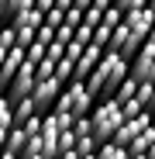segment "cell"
<instances>
[{"label": "cell", "instance_id": "1", "mask_svg": "<svg viewBox=\"0 0 155 159\" xmlns=\"http://www.w3.org/2000/svg\"><path fill=\"white\" fill-rule=\"evenodd\" d=\"M124 76H127V59L117 56V52H103L100 62L93 66V73L83 80V83H86V90H90L97 100H103V97H110V93L117 90V83H121Z\"/></svg>", "mask_w": 155, "mask_h": 159}, {"label": "cell", "instance_id": "2", "mask_svg": "<svg viewBox=\"0 0 155 159\" xmlns=\"http://www.w3.org/2000/svg\"><path fill=\"white\" fill-rule=\"evenodd\" d=\"M121 121H124V114H121V104L114 97H103L100 104H93V111H90V128H93L97 142H110Z\"/></svg>", "mask_w": 155, "mask_h": 159}, {"label": "cell", "instance_id": "3", "mask_svg": "<svg viewBox=\"0 0 155 159\" xmlns=\"http://www.w3.org/2000/svg\"><path fill=\"white\" fill-rule=\"evenodd\" d=\"M127 76L131 80H155V42H141V48L131 56V62H127Z\"/></svg>", "mask_w": 155, "mask_h": 159}, {"label": "cell", "instance_id": "4", "mask_svg": "<svg viewBox=\"0 0 155 159\" xmlns=\"http://www.w3.org/2000/svg\"><path fill=\"white\" fill-rule=\"evenodd\" d=\"M62 87L66 83H59L55 76H45V80H35V87H31V100H35V111L38 114H48L52 111V104H55V97L62 93Z\"/></svg>", "mask_w": 155, "mask_h": 159}, {"label": "cell", "instance_id": "5", "mask_svg": "<svg viewBox=\"0 0 155 159\" xmlns=\"http://www.w3.org/2000/svg\"><path fill=\"white\" fill-rule=\"evenodd\" d=\"M31 87H35V66H31V62H21L17 73H14V80L7 83V90H4V97L14 104V100H21V97H28Z\"/></svg>", "mask_w": 155, "mask_h": 159}, {"label": "cell", "instance_id": "6", "mask_svg": "<svg viewBox=\"0 0 155 159\" xmlns=\"http://www.w3.org/2000/svg\"><path fill=\"white\" fill-rule=\"evenodd\" d=\"M148 125H155V121H152V111H141V114H135V118H124V121L117 125V131H114L110 142H117V145L127 149V145H131V139L138 135V131H145Z\"/></svg>", "mask_w": 155, "mask_h": 159}, {"label": "cell", "instance_id": "7", "mask_svg": "<svg viewBox=\"0 0 155 159\" xmlns=\"http://www.w3.org/2000/svg\"><path fill=\"white\" fill-rule=\"evenodd\" d=\"M66 90H69V97H72V114H76V118L93 111L97 97L86 90V83H83V80H69V83H66Z\"/></svg>", "mask_w": 155, "mask_h": 159}, {"label": "cell", "instance_id": "8", "mask_svg": "<svg viewBox=\"0 0 155 159\" xmlns=\"http://www.w3.org/2000/svg\"><path fill=\"white\" fill-rule=\"evenodd\" d=\"M100 56H103V48L86 45V48L80 52V59H76V66H72V80H86V76L93 73V66L100 62Z\"/></svg>", "mask_w": 155, "mask_h": 159}, {"label": "cell", "instance_id": "9", "mask_svg": "<svg viewBox=\"0 0 155 159\" xmlns=\"http://www.w3.org/2000/svg\"><path fill=\"white\" fill-rule=\"evenodd\" d=\"M31 114H38L31 97H21V100H14V104H11V125H24Z\"/></svg>", "mask_w": 155, "mask_h": 159}, {"label": "cell", "instance_id": "10", "mask_svg": "<svg viewBox=\"0 0 155 159\" xmlns=\"http://www.w3.org/2000/svg\"><path fill=\"white\" fill-rule=\"evenodd\" d=\"M155 142V125H148L145 131H138V135L131 139V145H127V156H135V152H148Z\"/></svg>", "mask_w": 155, "mask_h": 159}, {"label": "cell", "instance_id": "11", "mask_svg": "<svg viewBox=\"0 0 155 159\" xmlns=\"http://www.w3.org/2000/svg\"><path fill=\"white\" fill-rule=\"evenodd\" d=\"M41 21H45V14L38 7H28V11H21V14L11 17V24H17V28H38Z\"/></svg>", "mask_w": 155, "mask_h": 159}, {"label": "cell", "instance_id": "12", "mask_svg": "<svg viewBox=\"0 0 155 159\" xmlns=\"http://www.w3.org/2000/svg\"><path fill=\"white\" fill-rule=\"evenodd\" d=\"M24 142H28V135L21 131V125H11V128H7V142H4V149H7V152H17V156H21Z\"/></svg>", "mask_w": 155, "mask_h": 159}, {"label": "cell", "instance_id": "13", "mask_svg": "<svg viewBox=\"0 0 155 159\" xmlns=\"http://www.w3.org/2000/svg\"><path fill=\"white\" fill-rule=\"evenodd\" d=\"M28 7H35V0H4V4H0V21H11L14 14L28 11Z\"/></svg>", "mask_w": 155, "mask_h": 159}, {"label": "cell", "instance_id": "14", "mask_svg": "<svg viewBox=\"0 0 155 159\" xmlns=\"http://www.w3.org/2000/svg\"><path fill=\"white\" fill-rule=\"evenodd\" d=\"M97 159H127V149L117 142H100L97 145Z\"/></svg>", "mask_w": 155, "mask_h": 159}, {"label": "cell", "instance_id": "15", "mask_svg": "<svg viewBox=\"0 0 155 159\" xmlns=\"http://www.w3.org/2000/svg\"><path fill=\"white\" fill-rule=\"evenodd\" d=\"M135 90H138V80H131V76H124L121 83H117V90H114L110 97H114V100L121 104V100H127V97H135Z\"/></svg>", "mask_w": 155, "mask_h": 159}, {"label": "cell", "instance_id": "16", "mask_svg": "<svg viewBox=\"0 0 155 159\" xmlns=\"http://www.w3.org/2000/svg\"><path fill=\"white\" fill-rule=\"evenodd\" d=\"M52 76H55L59 83H69V80H72V59H66V56H62V59L55 62V69H52Z\"/></svg>", "mask_w": 155, "mask_h": 159}, {"label": "cell", "instance_id": "17", "mask_svg": "<svg viewBox=\"0 0 155 159\" xmlns=\"http://www.w3.org/2000/svg\"><path fill=\"white\" fill-rule=\"evenodd\" d=\"M45 48H48V45H41V42H31L28 48H24V62H31V66H38V62L45 59Z\"/></svg>", "mask_w": 155, "mask_h": 159}, {"label": "cell", "instance_id": "18", "mask_svg": "<svg viewBox=\"0 0 155 159\" xmlns=\"http://www.w3.org/2000/svg\"><path fill=\"white\" fill-rule=\"evenodd\" d=\"M97 145H100V142H97L93 135H80L72 149H76V156H90V152H97Z\"/></svg>", "mask_w": 155, "mask_h": 159}, {"label": "cell", "instance_id": "19", "mask_svg": "<svg viewBox=\"0 0 155 159\" xmlns=\"http://www.w3.org/2000/svg\"><path fill=\"white\" fill-rule=\"evenodd\" d=\"M110 31H114V28H107V24H97V28H93V42H90V45H97V48H107Z\"/></svg>", "mask_w": 155, "mask_h": 159}, {"label": "cell", "instance_id": "20", "mask_svg": "<svg viewBox=\"0 0 155 159\" xmlns=\"http://www.w3.org/2000/svg\"><path fill=\"white\" fill-rule=\"evenodd\" d=\"M121 21H124V11H117L114 4L103 11V17H100V24H107V28H114V24H121Z\"/></svg>", "mask_w": 155, "mask_h": 159}, {"label": "cell", "instance_id": "21", "mask_svg": "<svg viewBox=\"0 0 155 159\" xmlns=\"http://www.w3.org/2000/svg\"><path fill=\"white\" fill-rule=\"evenodd\" d=\"M72 42H80V45H90V42H93V28H90V24H76V31H72Z\"/></svg>", "mask_w": 155, "mask_h": 159}, {"label": "cell", "instance_id": "22", "mask_svg": "<svg viewBox=\"0 0 155 159\" xmlns=\"http://www.w3.org/2000/svg\"><path fill=\"white\" fill-rule=\"evenodd\" d=\"M21 131H24L28 139H31V135H41V114H31L28 121L21 125Z\"/></svg>", "mask_w": 155, "mask_h": 159}, {"label": "cell", "instance_id": "23", "mask_svg": "<svg viewBox=\"0 0 155 159\" xmlns=\"http://www.w3.org/2000/svg\"><path fill=\"white\" fill-rule=\"evenodd\" d=\"M100 17H103V11H97V7L90 4V7H83V21H80V24H90V28H97Z\"/></svg>", "mask_w": 155, "mask_h": 159}, {"label": "cell", "instance_id": "24", "mask_svg": "<svg viewBox=\"0 0 155 159\" xmlns=\"http://www.w3.org/2000/svg\"><path fill=\"white\" fill-rule=\"evenodd\" d=\"M14 45H17V42H14V28H11V24H4V28H0V48L11 52Z\"/></svg>", "mask_w": 155, "mask_h": 159}, {"label": "cell", "instance_id": "25", "mask_svg": "<svg viewBox=\"0 0 155 159\" xmlns=\"http://www.w3.org/2000/svg\"><path fill=\"white\" fill-rule=\"evenodd\" d=\"M72 31H76V28H69V24H59V28H55V38H52V42L69 45V42H72Z\"/></svg>", "mask_w": 155, "mask_h": 159}, {"label": "cell", "instance_id": "26", "mask_svg": "<svg viewBox=\"0 0 155 159\" xmlns=\"http://www.w3.org/2000/svg\"><path fill=\"white\" fill-rule=\"evenodd\" d=\"M0 128H11V100L0 93Z\"/></svg>", "mask_w": 155, "mask_h": 159}, {"label": "cell", "instance_id": "27", "mask_svg": "<svg viewBox=\"0 0 155 159\" xmlns=\"http://www.w3.org/2000/svg\"><path fill=\"white\" fill-rule=\"evenodd\" d=\"M45 24H48V28H59V24H62V11H59V7L45 11Z\"/></svg>", "mask_w": 155, "mask_h": 159}, {"label": "cell", "instance_id": "28", "mask_svg": "<svg viewBox=\"0 0 155 159\" xmlns=\"http://www.w3.org/2000/svg\"><path fill=\"white\" fill-rule=\"evenodd\" d=\"M76 145V135L72 131H59V152H66V149H72Z\"/></svg>", "mask_w": 155, "mask_h": 159}, {"label": "cell", "instance_id": "29", "mask_svg": "<svg viewBox=\"0 0 155 159\" xmlns=\"http://www.w3.org/2000/svg\"><path fill=\"white\" fill-rule=\"evenodd\" d=\"M90 4H93V7H97V11H107V7H110V4H114V0H90Z\"/></svg>", "mask_w": 155, "mask_h": 159}, {"label": "cell", "instance_id": "30", "mask_svg": "<svg viewBox=\"0 0 155 159\" xmlns=\"http://www.w3.org/2000/svg\"><path fill=\"white\" fill-rule=\"evenodd\" d=\"M55 7H59V11H62V14H66V11H69V7H72V0H55Z\"/></svg>", "mask_w": 155, "mask_h": 159}, {"label": "cell", "instance_id": "31", "mask_svg": "<svg viewBox=\"0 0 155 159\" xmlns=\"http://www.w3.org/2000/svg\"><path fill=\"white\" fill-rule=\"evenodd\" d=\"M17 159H45L41 152H31V156H17Z\"/></svg>", "mask_w": 155, "mask_h": 159}, {"label": "cell", "instance_id": "32", "mask_svg": "<svg viewBox=\"0 0 155 159\" xmlns=\"http://www.w3.org/2000/svg\"><path fill=\"white\" fill-rule=\"evenodd\" d=\"M72 4H76V7L83 11V7H90V0H72Z\"/></svg>", "mask_w": 155, "mask_h": 159}, {"label": "cell", "instance_id": "33", "mask_svg": "<svg viewBox=\"0 0 155 159\" xmlns=\"http://www.w3.org/2000/svg\"><path fill=\"white\" fill-rule=\"evenodd\" d=\"M152 111H155V80H152Z\"/></svg>", "mask_w": 155, "mask_h": 159}, {"label": "cell", "instance_id": "34", "mask_svg": "<svg viewBox=\"0 0 155 159\" xmlns=\"http://www.w3.org/2000/svg\"><path fill=\"white\" fill-rule=\"evenodd\" d=\"M145 156H148V159H155V142H152V149H148V152H145Z\"/></svg>", "mask_w": 155, "mask_h": 159}, {"label": "cell", "instance_id": "35", "mask_svg": "<svg viewBox=\"0 0 155 159\" xmlns=\"http://www.w3.org/2000/svg\"><path fill=\"white\" fill-rule=\"evenodd\" d=\"M80 159H97V152H90V156H80Z\"/></svg>", "mask_w": 155, "mask_h": 159}, {"label": "cell", "instance_id": "36", "mask_svg": "<svg viewBox=\"0 0 155 159\" xmlns=\"http://www.w3.org/2000/svg\"><path fill=\"white\" fill-rule=\"evenodd\" d=\"M148 11H155V0H148Z\"/></svg>", "mask_w": 155, "mask_h": 159}, {"label": "cell", "instance_id": "37", "mask_svg": "<svg viewBox=\"0 0 155 159\" xmlns=\"http://www.w3.org/2000/svg\"><path fill=\"white\" fill-rule=\"evenodd\" d=\"M152 121H155V111H152Z\"/></svg>", "mask_w": 155, "mask_h": 159}, {"label": "cell", "instance_id": "38", "mask_svg": "<svg viewBox=\"0 0 155 159\" xmlns=\"http://www.w3.org/2000/svg\"><path fill=\"white\" fill-rule=\"evenodd\" d=\"M0 4H4V0H0Z\"/></svg>", "mask_w": 155, "mask_h": 159}]
</instances>
